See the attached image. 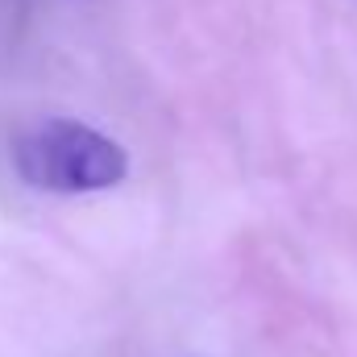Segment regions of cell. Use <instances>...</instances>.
<instances>
[{
	"label": "cell",
	"mask_w": 357,
	"mask_h": 357,
	"mask_svg": "<svg viewBox=\"0 0 357 357\" xmlns=\"http://www.w3.org/2000/svg\"><path fill=\"white\" fill-rule=\"evenodd\" d=\"M13 167L38 191L91 195L129 175V154L100 129L71 116H46L13 142Z\"/></svg>",
	"instance_id": "1"
}]
</instances>
